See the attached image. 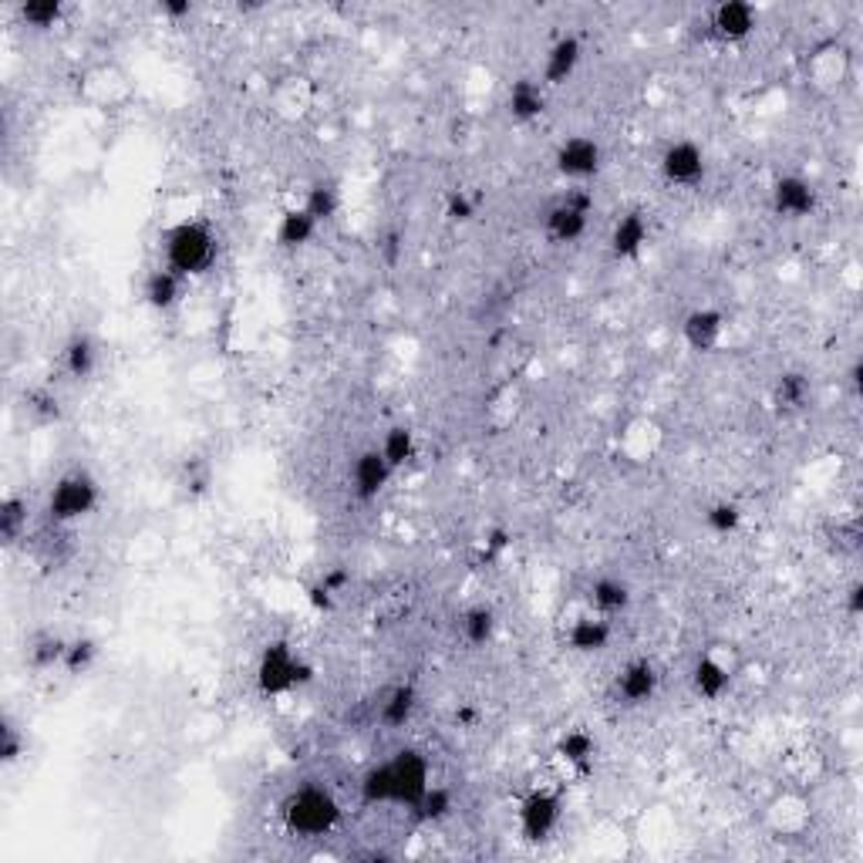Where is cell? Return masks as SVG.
<instances>
[{"mask_svg": "<svg viewBox=\"0 0 863 863\" xmlns=\"http://www.w3.org/2000/svg\"><path fill=\"white\" fill-rule=\"evenodd\" d=\"M591 213H594V196L587 192L583 186L577 189H567L560 200L546 210L543 216V229H546V240L551 244H577L583 233H587V223H591Z\"/></svg>", "mask_w": 863, "mask_h": 863, "instance_id": "cell-6", "label": "cell"}, {"mask_svg": "<svg viewBox=\"0 0 863 863\" xmlns=\"http://www.w3.org/2000/svg\"><path fill=\"white\" fill-rule=\"evenodd\" d=\"M648 237H651L648 216L641 210L624 213V216H617V223L611 229V253L617 260H635L648 247Z\"/></svg>", "mask_w": 863, "mask_h": 863, "instance_id": "cell-21", "label": "cell"}, {"mask_svg": "<svg viewBox=\"0 0 863 863\" xmlns=\"http://www.w3.org/2000/svg\"><path fill=\"white\" fill-rule=\"evenodd\" d=\"M27 517H31V509L24 496H4V503H0V540H4V546H14L17 540H24Z\"/></svg>", "mask_w": 863, "mask_h": 863, "instance_id": "cell-36", "label": "cell"}, {"mask_svg": "<svg viewBox=\"0 0 863 863\" xmlns=\"http://www.w3.org/2000/svg\"><path fill=\"white\" fill-rule=\"evenodd\" d=\"M281 819H284L287 834L304 837V840H318V837H328L341 823V803L328 787L307 782V787H297L284 796Z\"/></svg>", "mask_w": 863, "mask_h": 863, "instance_id": "cell-1", "label": "cell"}, {"mask_svg": "<svg viewBox=\"0 0 863 863\" xmlns=\"http://www.w3.org/2000/svg\"><path fill=\"white\" fill-rule=\"evenodd\" d=\"M742 506L738 503H729V499H722V503H712L709 509H705V527H709L716 536H732L738 527H742Z\"/></svg>", "mask_w": 863, "mask_h": 863, "instance_id": "cell-41", "label": "cell"}, {"mask_svg": "<svg viewBox=\"0 0 863 863\" xmlns=\"http://www.w3.org/2000/svg\"><path fill=\"white\" fill-rule=\"evenodd\" d=\"M307 678H310V664L287 641H270L260 651V661H257V688L267 698L287 695L297 685H304Z\"/></svg>", "mask_w": 863, "mask_h": 863, "instance_id": "cell-4", "label": "cell"}, {"mask_svg": "<svg viewBox=\"0 0 863 863\" xmlns=\"http://www.w3.org/2000/svg\"><path fill=\"white\" fill-rule=\"evenodd\" d=\"M159 14H166L173 21H182V17L192 14V4H189V0H166V4L159 8Z\"/></svg>", "mask_w": 863, "mask_h": 863, "instance_id": "cell-44", "label": "cell"}, {"mask_svg": "<svg viewBox=\"0 0 863 863\" xmlns=\"http://www.w3.org/2000/svg\"><path fill=\"white\" fill-rule=\"evenodd\" d=\"M658 685H661V675L651 658L627 661L617 675V695L624 698V705H648L658 695Z\"/></svg>", "mask_w": 863, "mask_h": 863, "instance_id": "cell-19", "label": "cell"}, {"mask_svg": "<svg viewBox=\"0 0 863 863\" xmlns=\"http://www.w3.org/2000/svg\"><path fill=\"white\" fill-rule=\"evenodd\" d=\"M813 823V803L803 790H782L766 806V827L779 840H800Z\"/></svg>", "mask_w": 863, "mask_h": 863, "instance_id": "cell-9", "label": "cell"}, {"mask_svg": "<svg viewBox=\"0 0 863 863\" xmlns=\"http://www.w3.org/2000/svg\"><path fill=\"white\" fill-rule=\"evenodd\" d=\"M64 651H68V638H61L55 631H37L27 645V661L37 672H51V669H61L64 664Z\"/></svg>", "mask_w": 863, "mask_h": 863, "instance_id": "cell-30", "label": "cell"}, {"mask_svg": "<svg viewBox=\"0 0 863 863\" xmlns=\"http://www.w3.org/2000/svg\"><path fill=\"white\" fill-rule=\"evenodd\" d=\"M732 678H735V664L719 648H709L691 664V688L705 701H719L732 688Z\"/></svg>", "mask_w": 863, "mask_h": 863, "instance_id": "cell-12", "label": "cell"}, {"mask_svg": "<svg viewBox=\"0 0 863 863\" xmlns=\"http://www.w3.org/2000/svg\"><path fill=\"white\" fill-rule=\"evenodd\" d=\"M385 769H388V803L415 809L432 787L428 759L418 749H399L385 762Z\"/></svg>", "mask_w": 863, "mask_h": 863, "instance_id": "cell-5", "label": "cell"}, {"mask_svg": "<svg viewBox=\"0 0 863 863\" xmlns=\"http://www.w3.org/2000/svg\"><path fill=\"white\" fill-rule=\"evenodd\" d=\"M661 442H664V432H661V425H658L654 418H648V415L631 418V422L624 425L620 436H617V449H620V456H624L627 462H635V465L651 462V459L658 456Z\"/></svg>", "mask_w": 863, "mask_h": 863, "instance_id": "cell-16", "label": "cell"}, {"mask_svg": "<svg viewBox=\"0 0 863 863\" xmlns=\"http://www.w3.org/2000/svg\"><path fill=\"white\" fill-rule=\"evenodd\" d=\"M24 749H27L24 732H21L11 719L0 722V762H4V766H14V762L24 756Z\"/></svg>", "mask_w": 863, "mask_h": 863, "instance_id": "cell-43", "label": "cell"}, {"mask_svg": "<svg viewBox=\"0 0 863 863\" xmlns=\"http://www.w3.org/2000/svg\"><path fill=\"white\" fill-rule=\"evenodd\" d=\"M682 338L698 355H709L725 338V314L716 307H695L688 310V318L682 321Z\"/></svg>", "mask_w": 863, "mask_h": 863, "instance_id": "cell-18", "label": "cell"}, {"mask_svg": "<svg viewBox=\"0 0 863 863\" xmlns=\"http://www.w3.org/2000/svg\"><path fill=\"white\" fill-rule=\"evenodd\" d=\"M61 368L74 381L92 378L95 368H98V344H95V338L85 334V331L82 334H71L68 344H64V351H61Z\"/></svg>", "mask_w": 863, "mask_h": 863, "instance_id": "cell-26", "label": "cell"}, {"mask_svg": "<svg viewBox=\"0 0 863 863\" xmlns=\"http://www.w3.org/2000/svg\"><path fill=\"white\" fill-rule=\"evenodd\" d=\"M587 601H591V611L614 620L617 614H624L627 607H631L635 594H631V587H627V580L620 577H598L591 583V591H587Z\"/></svg>", "mask_w": 863, "mask_h": 863, "instance_id": "cell-23", "label": "cell"}, {"mask_svg": "<svg viewBox=\"0 0 863 863\" xmlns=\"http://www.w3.org/2000/svg\"><path fill=\"white\" fill-rule=\"evenodd\" d=\"M772 210L782 220H806L816 210V189L803 176H779L772 182Z\"/></svg>", "mask_w": 863, "mask_h": 863, "instance_id": "cell-17", "label": "cell"}, {"mask_svg": "<svg viewBox=\"0 0 863 863\" xmlns=\"http://www.w3.org/2000/svg\"><path fill=\"white\" fill-rule=\"evenodd\" d=\"M850 68H853L850 48L843 42H837V37H830V42H819L809 51V58H806V82L816 92L830 95V92H840L847 85Z\"/></svg>", "mask_w": 863, "mask_h": 863, "instance_id": "cell-7", "label": "cell"}, {"mask_svg": "<svg viewBox=\"0 0 863 863\" xmlns=\"http://www.w3.org/2000/svg\"><path fill=\"white\" fill-rule=\"evenodd\" d=\"M24 405H27V415L37 422V425H55L61 418V402L51 388H31L24 395Z\"/></svg>", "mask_w": 863, "mask_h": 863, "instance_id": "cell-40", "label": "cell"}, {"mask_svg": "<svg viewBox=\"0 0 863 863\" xmlns=\"http://www.w3.org/2000/svg\"><path fill=\"white\" fill-rule=\"evenodd\" d=\"M813 395V388H809V378L800 375V371H787V375H779L776 378V388H772V402L779 412H803L806 402Z\"/></svg>", "mask_w": 863, "mask_h": 863, "instance_id": "cell-32", "label": "cell"}, {"mask_svg": "<svg viewBox=\"0 0 863 863\" xmlns=\"http://www.w3.org/2000/svg\"><path fill=\"white\" fill-rule=\"evenodd\" d=\"M85 95L95 102V105H119L129 98V82H126V74L119 68H111V64H102L88 74V82H85Z\"/></svg>", "mask_w": 863, "mask_h": 863, "instance_id": "cell-27", "label": "cell"}, {"mask_svg": "<svg viewBox=\"0 0 863 863\" xmlns=\"http://www.w3.org/2000/svg\"><path fill=\"white\" fill-rule=\"evenodd\" d=\"M314 102V88L307 85V78H284L273 92V105L284 115V119H300V115L310 108Z\"/></svg>", "mask_w": 863, "mask_h": 863, "instance_id": "cell-34", "label": "cell"}, {"mask_svg": "<svg viewBox=\"0 0 863 863\" xmlns=\"http://www.w3.org/2000/svg\"><path fill=\"white\" fill-rule=\"evenodd\" d=\"M163 250H166V267L176 270L182 281H189L216 263L220 244L206 220H179L176 226L166 229Z\"/></svg>", "mask_w": 863, "mask_h": 863, "instance_id": "cell-2", "label": "cell"}, {"mask_svg": "<svg viewBox=\"0 0 863 863\" xmlns=\"http://www.w3.org/2000/svg\"><path fill=\"white\" fill-rule=\"evenodd\" d=\"M95 661H98V641H92V638H74V641H68L61 669L71 678H78V675H88L95 669Z\"/></svg>", "mask_w": 863, "mask_h": 863, "instance_id": "cell-37", "label": "cell"}, {"mask_svg": "<svg viewBox=\"0 0 863 863\" xmlns=\"http://www.w3.org/2000/svg\"><path fill=\"white\" fill-rule=\"evenodd\" d=\"M506 108L517 122H536L546 111V88L536 78H517L506 92Z\"/></svg>", "mask_w": 863, "mask_h": 863, "instance_id": "cell-24", "label": "cell"}, {"mask_svg": "<svg viewBox=\"0 0 863 863\" xmlns=\"http://www.w3.org/2000/svg\"><path fill=\"white\" fill-rule=\"evenodd\" d=\"M318 229L321 226L314 223V216L304 206H294L277 223V247L281 250H300V247H307L314 237H318Z\"/></svg>", "mask_w": 863, "mask_h": 863, "instance_id": "cell-29", "label": "cell"}, {"mask_svg": "<svg viewBox=\"0 0 863 863\" xmlns=\"http://www.w3.org/2000/svg\"><path fill=\"white\" fill-rule=\"evenodd\" d=\"M318 226L331 223L341 210V189L331 182V179H318L307 192H304V203H300Z\"/></svg>", "mask_w": 863, "mask_h": 863, "instance_id": "cell-31", "label": "cell"}, {"mask_svg": "<svg viewBox=\"0 0 863 863\" xmlns=\"http://www.w3.org/2000/svg\"><path fill=\"white\" fill-rule=\"evenodd\" d=\"M594 756H598V738L587 732V729H567L560 738H557V759L560 762H567L570 769H580V772H587V766L594 762Z\"/></svg>", "mask_w": 863, "mask_h": 863, "instance_id": "cell-28", "label": "cell"}, {"mask_svg": "<svg viewBox=\"0 0 863 863\" xmlns=\"http://www.w3.org/2000/svg\"><path fill=\"white\" fill-rule=\"evenodd\" d=\"M759 24V11L749 4V0H725L709 14V31L712 37H719L722 45H738L745 42Z\"/></svg>", "mask_w": 863, "mask_h": 863, "instance_id": "cell-13", "label": "cell"}, {"mask_svg": "<svg viewBox=\"0 0 863 863\" xmlns=\"http://www.w3.org/2000/svg\"><path fill=\"white\" fill-rule=\"evenodd\" d=\"M661 176L669 186H698L701 176H705V152L698 142L691 139H678L672 142L669 149L661 152V163H658Z\"/></svg>", "mask_w": 863, "mask_h": 863, "instance_id": "cell-11", "label": "cell"}, {"mask_svg": "<svg viewBox=\"0 0 863 863\" xmlns=\"http://www.w3.org/2000/svg\"><path fill=\"white\" fill-rule=\"evenodd\" d=\"M381 456H385V462L395 469H405L412 459H415V452H418V446H415V432L409 428V425H391L388 432H385V439H381Z\"/></svg>", "mask_w": 863, "mask_h": 863, "instance_id": "cell-35", "label": "cell"}, {"mask_svg": "<svg viewBox=\"0 0 863 863\" xmlns=\"http://www.w3.org/2000/svg\"><path fill=\"white\" fill-rule=\"evenodd\" d=\"M102 499V489H98V480L88 473V469H71L64 473L51 496H48V517L51 523L58 527H68V523H78L95 513V506Z\"/></svg>", "mask_w": 863, "mask_h": 863, "instance_id": "cell-3", "label": "cell"}, {"mask_svg": "<svg viewBox=\"0 0 863 863\" xmlns=\"http://www.w3.org/2000/svg\"><path fill=\"white\" fill-rule=\"evenodd\" d=\"M847 611L856 617V614H863V587L860 583H853L850 591H847Z\"/></svg>", "mask_w": 863, "mask_h": 863, "instance_id": "cell-45", "label": "cell"}, {"mask_svg": "<svg viewBox=\"0 0 863 863\" xmlns=\"http://www.w3.org/2000/svg\"><path fill=\"white\" fill-rule=\"evenodd\" d=\"M459 631H462V641L469 648H486L496 635V611L486 604L469 607L459 620Z\"/></svg>", "mask_w": 863, "mask_h": 863, "instance_id": "cell-33", "label": "cell"}, {"mask_svg": "<svg viewBox=\"0 0 863 863\" xmlns=\"http://www.w3.org/2000/svg\"><path fill=\"white\" fill-rule=\"evenodd\" d=\"M391 476H395V469L385 462L381 449H365L351 465V493H355L358 503H375L391 483Z\"/></svg>", "mask_w": 863, "mask_h": 863, "instance_id": "cell-14", "label": "cell"}, {"mask_svg": "<svg viewBox=\"0 0 863 863\" xmlns=\"http://www.w3.org/2000/svg\"><path fill=\"white\" fill-rule=\"evenodd\" d=\"M21 21L34 31H48L55 27L61 17H64V4H58V0H27V4L17 8Z\"/></svg>", "mask_w": 863, "mask_h": 863, "instance_id": "cell-38", "label": "cell"}, {"mask_svg": "<svg viewBox=\"0 0 863 863\" xmlns=\"http://www.w3.org/2000/svg\"><path fill=\"white\" fill-rule=\"evenodd\" d=\"M182 287H186V281L179 277L176 270H169L163 263V267H155V270L145 273V281H142V300L152 310H173L182 300Z\"/></svg>", "mask_w": 863, "mask_h": 863, "instance_id": "cell-22", "label": "cell"}, {"mask_svg": "<svg viewBox=\"0 0 863 863\" xmlns=\"http://www.w3.org/2000/svg\"><path fill=\"white\" fill-rule=\"evenodd\" d=\"M564 816V800L557 790L536 787L523 796L520 803V834L527 843H543L557 827Z\"/></svg>", "mask_w": 863, "mask_h": 863, "instance_id": "cell-8", "label": "cell"}, {"mask_svg": "<svg viewBox=\"0 0 863 863\" xmlns=\"http://www.w3.org/2000/svg\"><path fill=\"white\" fill-rule=\"evenodd\" d=\"M452 809H456V800H452V793L446 787H428V793L422 796V803L412 813L422 823H442V819L452 816Z\"/></svg>", "mask_w": 863, "mask_h": 863, "instance_id": "cell-39", "label": "cell"}, {"mask_svg": "<svg viewBox=\"0 0 863 863\" xmlns=\"http://www.w3.org/2000/svg\"><path fill=\"white\" fill-rule=\"evenodd\" d=\"M611 638H614L611 620L601 617V614H594V611L580 614V617L570 620V627H567V645H570V651H577V654H601V651L611 645Z\"/></svg>", "mask_w": 863, "mask_h": 863, "instance_id": "cell-20", "label": "cell"}, {"mask_svg": "<svg viewBox=\"0 0 863 863\" xmlns=\"http://www.w3.org/2000/svg\"><path fill=\"white\" fill-rule=\"evenodd\" d=\"M415 709H418V691H415V685H409V682L405 685H395V688L385 691V698L378 705V722L388 732L405 729L412 722Z\"/></svg>", "mask_w": 863, "mask_h": 863, "instance_id": "cell-25", "label": "cell"}, {"mask_svg": "<svg viewBox=\"0 0 863 863\" xmlns=\"http://www.w3.org/2000/svg\"><path fill=\"white\" fill-rule=\"evenodd\" d=\"M480 216V196H473L469 189H452L446 196V220L449 223H473Z\"/></svg>", "mask_w": 863, "mask_h": 863, "instance_id": "cell-42", "label": "cell"}, {"mask_svg": "<svg viewBox=\"0 0 863 863\" xmlns=\"http://www.w3.org/2000/svg\"><path fill=\"white\" fill-rule=\"evenodd\" d=\"M554 166L564 179L570 182H587L594 179L604 166V149L591 135H570L557 145L554 152Z\"/></svg>", "mask_w": 863, "mask_h": 863, "instance_id": "cell-10", "label": "cell"}, {"mask_svg": "<svg viewBox=\"0 0 863 863\" xmlns=\"http://www.w3.org/2000/svg\"><path fill=\"white\" fill-rule=\"evenodd\" d=\"M580 61H583V42L577 34H560L557 42L546 48V55H543V88H560V85H567L570 78L577 74V68H580Z\"/></svg>", "mask_w": 863, "mask_h": 863, "instance_id": "cell-15", "label": "cell"}]
</instances>
